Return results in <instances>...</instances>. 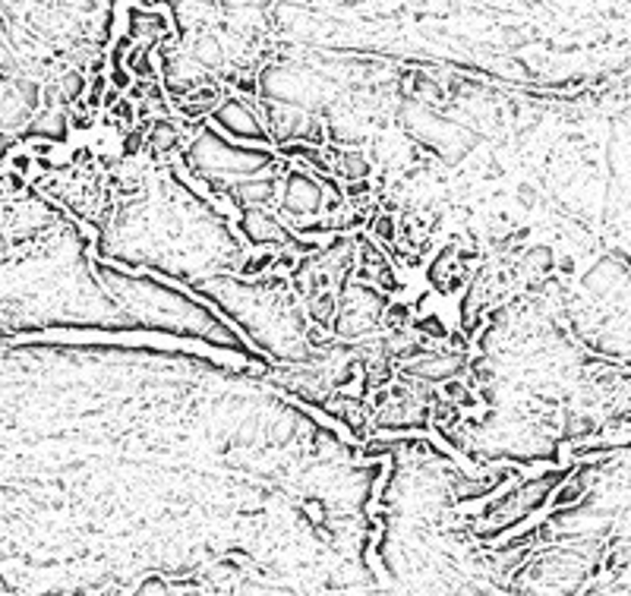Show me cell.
Segmentation results:
<instances>
[{
  "mask_svg": "<svg viewBox=\"0 0 631 596\" xmlns=\"http://www.w3.org/2000/svg\"><path fill=\"white\" fill-rule=\"evenodd\" d=\"M98 0H0V145L60 120L83 83Z\"/></svg>",
  "mask_w": 631,
  "mask_h": 596,
  "instance_id": "1",
  "label": "cell"
}]
</instances>
